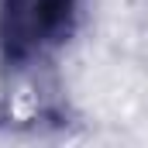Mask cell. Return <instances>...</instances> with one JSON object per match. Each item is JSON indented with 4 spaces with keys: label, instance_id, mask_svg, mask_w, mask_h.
<instances>
[{
    "label": "cell",
    "instance_id": "6da1fadb",
    "mask_svg": "<svg viewBox=\"0 0 148 148\" xmlns=\"http://www.w3.org/2000/svg\"><path fill=\"white\" fill-rule=\"evenodd\" d=\"M83 0H0V52L7 66L55 55L79 24Z\"/></svg>",
    "mask_w": 148,
    "mask_h": 148
}]
</instances>
